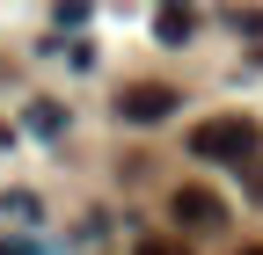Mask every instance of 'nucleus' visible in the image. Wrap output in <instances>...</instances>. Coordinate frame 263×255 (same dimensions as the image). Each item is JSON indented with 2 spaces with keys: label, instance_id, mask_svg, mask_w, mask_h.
Here are the masks:
<instances>
[{
  "label": "nucleus",
  "instance_id": "nucleus-1",
  "mask_svg": "<svg viewBox=\"0 0 263 255\" xmlns=\"http://www.w3.org/2000/svg\"><path fill=\"white\" fill-rule=\"evenodd\" d=\"M190 153L197 161H249L256 153V124L249 117H212V124L190 132Z\"/></svg>",
  "mask_w": 263,
  "mask_h": 255
},
{
  "label": "nucleus",
  "instance_id": "nucleus-2",
  "mask_svg": "<svg viewBox=\"0 0 263 255\" xmlns=\"http://www.w3.org/2000/svg\"><path fill=\"white\" fill-rule=\"evenodd\" d=\"M168 219H176V226H190V233H219L227 226V204L212 197V189H176V197H168Z\"/></svg>",
  "mask_w": 263,
  "mask_h": 255
},
{
  "label": "nucleus",
  "instance_id": "nucleus-3",
  "mask_svg": "<svg viewBox=\"0 0 263 255\" xmlns=\"http://www.w3.org/2000/svg\"><path fill=\"white\" fill-rule=\"evenodd\" d=\"M117 117H124V124H161V117H176V88H161V80L124 88V95H117Z\"/></svg>",
  "mask_w": 263,
  "mask_h": 255
},
{
  "label": "nucleus",
  "instance_id": "nucleus-4",
  "mask_svg": "<svg viewBox=\"0 0 263 255\" xmlns=\"http://www.w3.org/2000/svg\"><path fill=\"white\" fill-rule=\"evenodd\" d=\"M59 124H66V117H59V102H29V132H44V139H59Z\"/></svg>",
  "mask_w": 263,
  "mask_h": 255
},
{
  "label": "nucleus",
  "instance_id": "nucleus-5",
  "mask_svg": "<svg viewBox=\"0 0 263 255\" xmlns=\"http://www.w3.org/2000/svg\"><path fill=\"white\" fill-rule=\"evenodd\" d=\"M176 37H190V15H183V8L161 15V44H176Z\"/></svg>",
  "mask_w": 263,
  "mask_h": 255
},
{
  "label": "nucleus",
  "instance_id": "nucleus-6",
  "mask_svg": "<svg viewBox=\"0 0 263 255\" xmlns=\"http://www.w3.org/2000/svg\"><path fill=\"white\" fill-rule=\"evenodd\" d=\"M132 255H190V248H176V241H161V233H146L139 248H132Z\"/></svg>",
  "mask_w": 263,
  "mask_h": 255
},
{
  "label": "nucleus",
  "instance_id": "nucleus-7",
  "mask_svg": "<svg viewBox=\"0 0 263 255\" xmlns=\"http://www.w3.org/2000/svg\"><path fill=\"white\" fill-rule=\"evenodd\" d=\"M0 255H37V248H29V241H0Z\"/></svg>",
  "mask_w": 263,
  "mask_h": 255
},
{
  "label": "nucleus",
  "instance_id": "nucleus-8",
  "mask_svg": "<svg viewBox=\"0 0 263 255\" xmlns=\"http://www.w3.org/2000/svg\"><path fill=\"white\" fill-rule=\"evenodd\" d=\"M249 189H256V197H263V168H256V182H249Z\"/></svg>",
  "mask_w": 263,
  "mask_h": 255
},
{
  "label": "nucleus",
  "instance_id": "nucleus-9",
  "mask_svg": "<svg viewBox=\"0 0 263 255\" xmlns=\"http://www.w3.org/2000/svg\"><path fill=\"white\" fill-rule=\"evenodd\" d=\"M241 255H263V241H256V248H241Z\"/></svg>",
  "mask_w": 263,
  "mask_h": 255
},
{
  "label": "nucleus",
  "instance_id": "nucleus-10",
  "mask_svg": "<svg viewBox=\"0 0 263 255\" xmlns=\"http://www.w3.org/2000/svg\"><path fill=\"white\" fill-rule=\"evenodd\" d=\"M0 139H8V124H0Z\"/></svg>",
  "mask_w": 263,
  "mask_h": 255
}]
</instances>
